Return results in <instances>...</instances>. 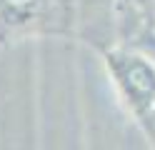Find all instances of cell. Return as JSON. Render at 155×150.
<instances>
[{
  "label": "cell",
  "mask_w": 155,
  "mask_h": 150,
  "mask_svg": "<svg viewBox=\"0 0 155 150\" xmlns=\"http://www.w3.org/2000/svg\"><path fill=\"white\" fill-rule=\"evenodd\" d=\"M143 8V18H145V28L155 30V0H140Z\"/></svg>",
  "instance_id": "5"
},
{
  "label": "cell",
  "mask_w": 155,
  "mask_h": 150,
  "mask_svg": "<svg viewBox=\"0 0 155 150\" xmlns=\"http://www.w3.org/2000/svg\"><path fill=\"white\" fill-rule=\"evenodd\" d=\"M135 123H138L140 133H143V138H145V143H148L150 148H155V103L145 110L143 115L135 118Z\"/></svg>",
  "instance_id": "3"
},
{
  "label": "cell",
  "mask_w": 155,
  "mask_h": 150,
  "mask_svg": "<svg viewBox=\"0 0 155 150\" xmlns=\"http://www.w3.org/2000/svg\"><path fill=\"white\" fill-rule=\"evenodd\" d=\"M128 43H133V45H138L140 50H145V53L153 58V63H155V30L153 28H143L133 40H128Z\"/></svg>",
  "instance_id": "4"
},
{
  "label": "cell",
  "mask_w": 155,
  "mask_h": 150,
  "mask_svg": "<svg viewBox=\"0 0 155 150\" xmlns=\"http://www.w3.org/2000/svg\"><path fill=\"white\" fill-rule=\"evenodd\" d=\"M103 53V65L120 103L133 115H143L155 103V63L153 58L133 43L108 45Z\"/></svg>",
  "instance_id": "1"
},
{
  "label": "cell",
  "mask_w": 155,
  "mask_h": 150,
  "mask_svg": "<svg viewBox=\"0 0 155 150\" xmlns=\"http://www.w3.org/2000/svg\"><path fill=\"white\" fill-rule=\"evenodd\" d=\"M73 30V0H0V43H18L38 35Z\"/></svg>",
  "instance_id": "2"
}]
</instances>
